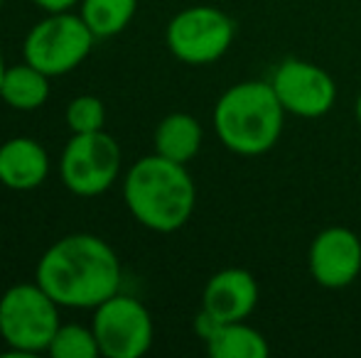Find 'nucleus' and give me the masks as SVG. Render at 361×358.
I'll list each match as a JSON object with an SVG mask.
<instances>
[{
	"mask_svg": "<svg viewBox=\"0 0 361 358\" xmlns=\"http://www.w3.org/2000/svg\"><path fill=\"white\" fill-rule=\"evenodd\" d=\"M261 300L256 277L243 268H224L207 280L202 290V309L219 324L243 321L253 314Z\"/></svg>",
	"mask_w": 361,
	"mask_h": 358,
	"instance_id": "9b49d317",
	"label": "nucleus"
},
{
	"mask_svg": "<svg viewBox=\"0 0 361 358\" xmlns=\"http://www.w3.org/2000/svg\"><path fill=\"white\" fill-rule=\"evenodd\" d=\"M91 329L104 358H140L150 351L155 324L140 300L116 292L94 309Z\"/></svg>",
	"mask_w": 361,
	"mask_h": 358,
	"instance_id": "6e6552de",
	"label": "nucleus"
},
{
	"mask_svg": "<svg viewBox=\"0 0 361 358\" xmlns=\"http://www.w3.org/2000/svg\"><path fill=\"white\" fill-rule=\"evenodd\" d=\"M5 69H8V64H5V59H3V52H0V84H3V77H5Z\"/></svg>",
	"mask_w": 361,
	"mask_h": 358,
	"instance_id": "412c9836",
	"label": "nucleus"
},
{
	"mask_svg": "<svg viewBox=\"0 0 361 358\" xmlns=\"http://www.w3.org/2000/svg\"><path fill=\"white\" fill-rule=\"evenodd\" d=\"M35 280L67 309H96L121 292L123 268L101 236L69 234L54 241L35 268Z\"/></svg>",
	"mask_w": 361,
	"mask_h": 358,
	"instance_id": "f257e3e1",
	"label": "nucleus"
},
{
	"mask_svg": "<svg viewBox=\"0 0 361 358\" xmlns=\"http://www.w3.org/2000/svg\"><path fill=\"white\" fill-rule=\"evenodd\" d=\"M49 177V155L42 143L18 135L0 145V184L13 191H32Z\"/></svg>",
	"mask_w": 361,
	"mask_h": 358,
	"instance_id": "f8f14e48",
	"label": "nucleus"
},
{
	"mask_svg": "<svg viewBox=\"0 0 361 358\" xmlns=\"http://www.w3.org/2000/svg\"><path fill=\"white\" fill-rule=\"evenodd\" d=\"M32 3L44 13H67V10H74V5H79L81 0H32Z\"/></svg>",
	"mask_w": 361,
	"mask_h": 358,
	"instance_id": "6ab92c4d",
	"label": "nucleus"
},
{
	"mask_svg": "<svg viewBox=\"0 0 361 358\" xmlns=\"http://www.w3.org/2000/svg\"><path fill=\"white\" fill-rule=\"evenodd\" d=\"M286 108L271 82H238L216 98L212 125L219 143L233 155L258 158L281 143Z\"/></svg>",
	"mask_w": 361,
	"mask_h": 358,
	"instance_id": "7ed1b4c3",
	"label": "nucleus"
},
{
	"mask_svg": "<svg viewBox=\"0 0 361 358\" xmlns=\"http://www.w3.org/2000/svg\"><path fill=\"white\" fill-rule=\"evenodd\" d=\"M121 162V145L106 130L72 133L59 158V177L76 196H101L118 179Z\"/></svg>",
	"mask_w": 361,
	"mask_h": 358,
	"instance_id": "0eeeda50",
	"label": "nucleus"
},
{
	"mask_svg": "<svg viewBox=\"0 0 361 358\" xmlns=\"http://www.w3.org/2000/svg\"><path fill=\"white\" fill-rule=\"evenodd\" d=\"M96 34L79 13H47L23 42V59L47 77H64L89 59Z\"/></svg>",
	"mask_w": 361,
	"mask_h": 358,
	"instance_id": "39448f33",
	"label": "nucleus"
},
{
	"mask_svg": "<svg viewBox=\"0 0 361 358\" xmlns=\"http://www.w3.org/2000/svg\"><path fill=\"white\" fill-rule=\"evenodd\" d=\"M123 201L135 221L155 234H175L192 219L197 186L187 165L152 153L135 160L123 177Z\"/></svg>",
	"mask_w": 361,
	"mask_h": 358,
	"instance_id": "f03ea898",
	"label": "nucleus"
},
{
	"mask_svg": "<svg viewBox=\"0 0 361 358\" xmlns=\"http://www.w3.org/2000/svg\"><path fill=\"white\" fill-rule=\"evenodd\" d=\"M47 354L52 358H96L101 356L94 329L84 324H59Z\"/></svg>",
	"mask_w": 361,
	"mask_h": 358,
	"instance_id": "f3484780",
	"label": "nucleus"
},
{
	"mask_svg": "<svg viewBox=\"0 0 361 358\" xmlns=\"http://www.w3.org/2000/svg\"><path fill=\"white\" fill-rule=\"evenodd\" d=\"M312 280L324 290H344L361 275V238L347 226H327L312 238L307 250Z\"/></svg>",
	"mask_w": 361,
	"mask_h": 358,
	"instance_id": "9d476101",
	"label": "nucleus"
},
{
	"mask_svg": "<svg viewBox=\"0 0 361 358\" xmlns=\"http://www.w3.org/2000/svg\"><path fill=\"white\" fill-rule=\"evenodd\" d=\"M271 87L286 113L298 118H322L337 103V84L319 64L288 57L273 69Z\"/></svg>",
	"mask_w": 361,
	"mask_h": 358,
	"instance_id": "1a4fd4ad",
	"label": "nucleus"
},
{
	"mask_svg": "<svg viewBox=\"0 0 361 358\" xmlns=\"http://www.w3.org/2000/svg\"><path fill=\"white\" fill-rule=\"evenodd\" d=\"M64 120L72 133H96V130H104L106 125V106L99 96L81 94L69 101Z\"/></svg>",
	"mask_w": 361,
	"mask_h": 358,
	"instance_id": "a211bd4d",
	"label": "nucleus"
},
{
	"mask_svg": "<svg viewBox=\"0 0 361 358\" xmlns=\"http://www.w3.org/2000/svg\"><path fill=\"white\" fill-rule=\"evenodd\" d=\"M49 79L52 77H47L23 59V64L5 69L3 84H0V98L15 110H37L49 98V91H52Z\"/></svg>",
	"mask_w": 361,
	"mask_h": 358,
	"instance_id": "4468645a",
	"label": "nucleus"
},
{
	"mask_svg": "<svg viewBox=\"0 0 361 358\" xmlns=\"http://www.w3.org/2000/svg\"><path fill=\"white\" fill-rule=\"evenodd\" d=\"M354 115H357V123L361 125V94L357 96V101H354Z\"/></svg>",
	"mask_w": 361,
	"mask_h": 358,
	"instance_id": "aec40b11",
	"label": "nucleus"
},
{
	"mask_svg": "<svg viewBox=\"0 0 361 358\" xmlns=\"http://www.w3.org/2000/svg\"><path fill=\"white\" fill-rule=\"evenodd\" d=\"M202 143H204V130L202 123L190 113H170L157 123L152 133V145L155 153L172 162L187 165L200 155Z\"/></svg>",
	"mask_w": 361,
	"mask_h": 358,
	"instance_id": "ddd939ff",
	"label": "nucleus"
},
{
	"mask_svg": "<svg viewBox=\"0 0 361 358\" xmlns=\"http://www.w3.org/2000/svg\"><path fill=\"white\" fill-rule=\"evenodd\" d=\"M236 25L214 5H190L165 27V44L175 59L190 67H209L231 49Z\"/></svg>",
	"mask_w": 361,
	"mask_h": 358,
	"instance_id": "423d86ee",
	"label": "nucleus"
},
{
	"mask_svg": "<svg viewBox=\"0 0 361 358\" xmlns=\"http://www.w3.org/2000/svg\"><path fill=\"white\" fill-rule=\"evenodd\" d=\"M212 358H268L271 344L256 329L243 321H224L204 341Z\"/></svg>",
	"mask_w": 361,
	"mask_h": 358,
	"instance_id": "2eb2a0df",
	"label": "nucleus"
},
{
	"mask_svg": "<svg viewBox=\"0 0 361 358\" xmlns=\"http://www.w3.org/2000/svg\"><path fill=\"white\" fill-rule=\"evenodd\" d=\"M59 324V305L37 280L18 282L0 297V339L8 344L10 354H47Z\"/></svg>",
	"mask_w": 361,
	"mask_h": 358,
	"instance_id": "20e7f679",
	"label": "nucleus"
},
{
	"mask_svg": "<svg viewBox=\"0 0 361 358\" xmlns=\"http://www.w3.org/2000/svg\"><path fill=\"white\" fill-rule=\"evenodd\" d=\"M138 0H81L79 15L89 30L101 37H114L121 34L135 18Z\"/></svg>",
	"mask_w": 361,
	"mask_h": 358,
	"instance_id": "dca6fc26",
	"label": "nucleus"
}]
</instances>
